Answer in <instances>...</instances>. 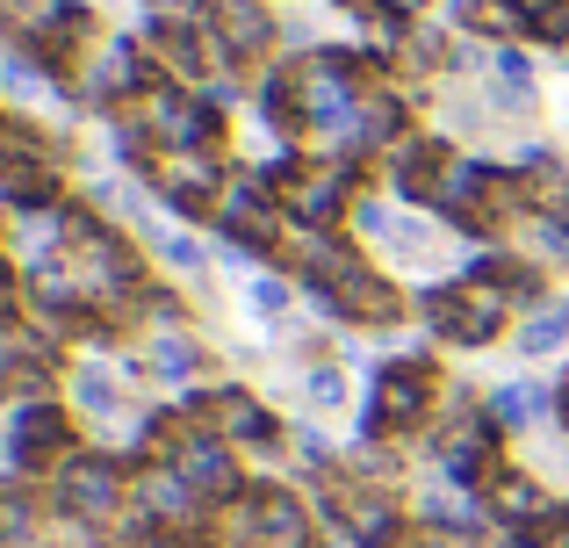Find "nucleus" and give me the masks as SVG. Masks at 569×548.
Returning <instances> with one entry per match:
<instances>
[{
    "label": "nucleus",
    "mask_w": 569,
    "mask_h": 548,
    "mask_svg": "<svg viewBox=\"0 0 569 548\" xmlns=\"http://www.w3.org/2000/svg\"><path fill=\"white\" fill-rule=\"evenodd\" d=\"M447 390H455V382L440 376V361H432L426 347L382 361L376 382H368V397H361V440H403V448H411L432 426V411L447 405Z\"/></svg>",
    "instance_id": "nucleus-1"
},
{
    "label": "nucleus",
    "mask_w": 569,
    "mask_h": 548,
    "mask_svg": "<svg viewBox=\"0 0 569 548\" xmlns=\"http://www.w3.org/2000/svg\"><path fill=\"white\" fill-rule=\"evenodd\" d=\"M130 469H138V455H123V448H80L43 484L51 520H66V535H101V527H116L123 506H130Z\"/></svg>",
    "instance_id": "nucleus-2"
},
{
    "label": "nucleus",
    "mask_w": 569,
    "mask_h": 548,
    "mask_svg": "<svg viewBox=\"0 0 569 548\" xmlns=\"http://www.w3.org/2000/svg\"><path fill=\"white\" fill-rule=\"evenodd\" d=\"M418 310H426V332L440 339V347H498L505 332H512L519 303L505 289H490V281L476 275H455V281H426L418 289Z\"/></svg>",
    "instance_id": "nucleus-3"
},
{
    "label": "nucleus",
    "mask_w": 569,
    "mask_h": 548,
    "mask_svg": "<svg viewBox=\"0 0 569 548\" xmlns=\"http://www.w3.org/2000/svg\"><path fill=\"white\" fill-rule=\"evenodd\" d=\"M101 43H109V29H101L94 0H51V8H43L22 37H14V51H22L29 66L58 87V94H72V80L94 66Z\"/></svg>",
    "instance_id": "nucleus-4"
},
{
    "label": "nucleus",
    "mask_w": 569,
    "mask_h": 548,
    "mask_svg": "<svg viewBox=\"0 0 569 548\" xmlns=\"http://www.w3.org/2000/svg\"><path fill=\"white\" fill-rule=\"evenodd\" d=\"M8 477L22 484H51L58 469L80 455V426H72V405L58 397H37V405H14L8 411Z\"/></svg>",
    "instance_id": "nucleus-5"
},
{
    "label": "nucleus",
    "mask_w": 569,
    "mask_h": 548,
    "mask_svg": "<svg viewBox=\"0 0 569 548\" xmlns=\"http://www.w3.org/2000/svg\"><path fill=\"white\" fill-rule=\"evenodd\" d=\"M0 188H8L14 217H51L58 202H72V196H66V167H58V152L22 123V116H14V138L0 145Z\"/></svg>",
    "instance_id": "nucleus-6"
},
{
    "label": "nucleus",
    "mask_w": 569,
    "mask_h": 548,
    "mask_svg": "<svg viewBox=\"0 0 569 548\" xmlns=\"http://www.w3.org/2000/svg\"><path fill=\"white\" fill-rule=\"evenodd\" d=\"M209 37L223 51V72L238 80L267 72V58L281 51V22L267 14V0H209Z\"/></svg>",
    "instance_id": "nucleus-7"
},
{
    "label": "nucleus",
    "mask_w": 569,
    "mask_h": 548,
    "mask_svg": "<svg viewBox=\"0 0 569 548\" xmlns=\"http://www.w3.org/2000/svg\"><path fill=\"white\" fill-rule=\"evenodd\" d=\"M447 167H455V145H447L440 130H418V138H403L397 152H389V196L411 202V210H432Z\"/></svg>",
    "instance_id": "nucleus-8"
},
{
    "label": "nucleus",
    "mask_w": 569,
    "mask_h": 548,
    "mask_svg": "<svg viewBox=\"0 0 569 548\" xmlns=\"http://www.w3.org/2000/svg\"><path fill=\"white\" fill-rule=\"evenodd\" d=\"M144 361H152V382H194L209 368V347L188 325H152L144 332Z\"/></svg>",
    "instance_id": "nucleus-9"
},
{
    "label": "nucleus",
    "mask_w": 569,
    "mask_h": 548,
    "mask_svg": "<svg viewBox=\"0 0 569 548\" xmlns=\"http://www.w3.org/2000/svg\"><path fill=\"white\" fill-rule=\"evenodd\" d=\"M123 361L116 353H94V361H80L72 368V411H87V419H116V411L130 405L123 397Z\"/></svg>",
    "instance_id": "nucleus-10"
},
{
    "label": "nucleus",
    "mask_w": 569,
    "mask_h": 548,
    "mask_svg": "<svg viewBox=\"0 0 569 548\" xmlns=\"http://www.w3.org/2000/svg\"><path fill=\"white\" fill-rule=\"evenodd\" d=\"M533 94H541L533 58L519 51V43H505V51L490 58V101H498V109H533Z\"/></svg>",
    "instance_id": "nucleus-11"
},
{
    "label": "nucleus",
    "mask_w": 569,
    "mask_h": 548,
    "mask_svg": "<svg viewBox=\"0 0 569 548\" xmlns=\"http://www.w3.org/2000/svg\"><path fill=\"white\" fill-rule=\"evenodd\" d=\"M490 411H498V426H541V419H556V390L512 376V382H498V390H490Z\"/></svg>",
    "instance_id": "nucleus-12"
},
{
    "label": "nucleus",
    "mask_w": 569,
    "mask_h": 548,
    "mask_svg": "<svg viewBox=\"0 0 569 548\" xmlns=\"http://www.w3.org/2000/svg\"><path fill=\"white\" fill-rule=\"evenodd\" d=\"M303 405L310 411H339L347 405V368L339 361H310L303 368Z\"/></svg>",
    "instance_id": "nucleus-13"
},
{
    "label": "nucleus",
    "mask_w": 569,
    "mask_h": 548,
    "mask_svg": "<svg viewBox=\"0 0 569 548\" xmlns=\"http://www.w3.org/2000/svg\"><path fill=\"white\" fill-rule=\"evenodd\" d=\"M246 303H252V310H260V318H281V310H289V303H296V289H289V275H274V268H267V275H252V281H246Z\"/></svg>",
    "instance_id": "nucleus-14"
},
{
    "label": "nucleus",
    "mask_w": 569,
    "mask_h": 548,
    "mask_svg": "<svg viewBox=\"0 0 569 548\" xmlns=\"http://www.w3.org/2000/svg\"><path fill=\"white\" fill-rule=\"evenodd\" d=\"M556 426H562V434H569V376L556 382Z\"/></svg>",
    "instance_id": "nucleus-15"
},
{
    "label": "nucleus",
    "mask_w": 569,
    "mask_h": 548,
    "mask_svg": "<svg viewBox=\"0 0 569 548\" xmlns=\"http://www.w3.org/2000/svg\"><path fill=\"white\" fill-rule=\"evenodd\" d=\"M8 138H14V116H8V109H0V145H8Z\"/></svg>",
    "instance_id": "nucleus-16"
}]
</instances>
